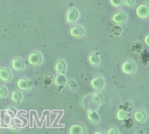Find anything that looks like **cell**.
<instances>
[{"label": "cell", "instance_id": "cell-1", "mask_svg": "<svg viewBox=\"0 0 149 134\" xmlns=\"http://www.w3.org/2000/svg\"><path fill=\"white\" fill-rule=\"evenodd\" d=\"M27 124H28V121H27V119H26V118H23V117H19V115H15V117L13 118V122L8 126V128L14 129V131H17V129H20V128L26 127V125H27Z\"/></svg>", "mask_w": 149, "mask_h": 134}, {"label": "cell", "instance_id": "cell-2", "mask_svg": "<svg viewBox=\"0 0 149 134\" xmlns=\"http://www.w3.org/2000/svg\"><path fill=\"white\" fill-rule=\"evenodd\" d=\"M33 86H34V82L28 78H19L16 82V87L20 91H29L30 89H33Z\"/></svg>", "mask_w": 149, "mask_h": 134}, {"label": "cell", "instance_id": "cell-3", "mask_svg": "<svg viewBox=\"0 0 149 134\" xmlns=\"http://www.w3.org/2000/svg\"><path fill=\"white\" fill-rule=\"evenodd\" d=\"M121 70H122V72L126 73V75H133V73L136 72V63H135L134 61L128 59V61H126V62L122 63Z\"/></svg>", "mask_w": 149, "mask_h": 134}, {"label": "cell", "instance_id": "cell-4", "mask_svg": "<svg viewBox=\"0 0 149 134\" xmlns=\"http://www.w3.org/2000/svg\"><path fill=\"white\" fill-rule=\"evenodd\" d=\"M42 62H43V56H42L41 52H38V51H33V52L29 54V56H28V63H29L30 65L37 66V65H40Z\"/></svg>", "mask_w": 149, "mask_h": 134}, {"label": "cell", "instance_id": "cell-5", "mask_svg": "<svg viewBox=\"0 0 149 134\" xmlns=\"http://www.w3.org/2000/svg\"><path fill=\"white\" fill-rule=\"evenodd\" d=\"M90 84H91V86H92L94 90L100 91V90H102V89L105 87V79H104L101 76H94V77L91 79Z\"/></svg>", "mask_w": 149, "mask_h": 134}, {"label": "cell", "instance_id": "cell-6", "mask_svg": "<svg viewBox=\"0 0 149 134\" xmlns=\"http://www.w3.org/2000/svg\"><path fill=\"white\" fill-rule=\"evenodd\" d=\"M65 19H66V22L68 23H74V22H77L78 19H79V12H78V9H76V8L68 9L66 15H65Z\"/></svg>", "mask_w": 149, "mask_h": 134}, {"label": "cell", "instance_id": "cell-7", "mask_svg": "<svg viewBox=\"0 0 149 134\" xmlns=\"http://www.w3.org/2000/svg\"><path fill=\"white\" fill-rule=\"evenodd\" d=\"M87 97H88V100H91V103H92V105H93V110L97 108V107H99V106L102 104V101H104L102 94L99 93V92L92 93V94H90V96H87Z\"/></svg>", "mask_w": 149, "mask_h": 134}, {"label": "cell", "instance_id": "cell-8", "mask_svg": "<svg viewBox=\"0 0 149 134\" xmlns=\"http://www.w3.org/2000/svg\"><path fill=\"white\" fill-rule=\"evenodd\" d=\"M112 20L115 24H122V23H126V21L128 20V15L126 14V12L120 10V12H116L112 16Z\"/></svg>", "mask_w": 149, "mask_h": 134}, {"label": "cell", "instance_id": "cell-9", "mask_svg": "<svg viewBox=\"0 0 149 134\" xmlns=\"http://www.w3.org/2000/svg\"><path fill=\"white\" fill-rule=\"evenodd\" d=\"M136 15L140 19H146L149 16V5L148 3H141L136 7Z\"/></svg>", "mask_w": 149, "mask_h": 134}, {"label": "cell", "instance_id": "cell-10", "mask_svg": "<svg viewBox=\"0 0 149 134\" xmlns=\"http://www.w3.org/2000/svg\"><path fill=\"white\" fill-rule=\"evenodd\" d=\"M12 68L16 71H21V70H24L26 69V62L21 58V57H15L12 59Z\"/></svg>", "mask_w": 149, "mask_h": 134}, {"label": "cell", "instance_id": "cell-11", "mask_svg": "<svg viewBox=\"0 0 149 134\" xmlns=\"http://www.w3.org/2000/svg\"><path fill=\"white\" fill-rule=\"evenodd\" d=\"M12 77H13V73L8 68H6V66H1L0 68V80L9 82L12 79Z\"/></svg>", "mask_w": 149, "mask_h": 134}, {"label": "cell", "instance_id": "cell-12", "mask_svg": "<svg viewBox=\"0 0 149 134\" xmlns=\"http://www.w3.org/2000/svg\"><path fill=\"white\" fill-rule=\"evenodd\" d=\"M85 34V28L81 26H73L70 28V35L72 37H81Z\"/></svg>", "mask_w": 149, "mask_h": 134}, {"label": "cell", "instance_id": "cell-13", "mask_svg": "<svg viewBox=\"0 0 149 134\" xmlns=\"http://www.w3.org/2000/svg\"><path fill=\"white\" fill-rule=\"evenodd\" d=\"M55 70L57 73H65L66 70H68V65H66V62L64 59H58L56 63H55Z\"/></svg>", "mask_w": 149, "mask_h": 134}, {"label": "cell", "instance_id": "cell-14", "mask_svg": "<svg viewBox=\"0 0 149 134\" xmlns=\"http://www.w3.org/2000/svg\"><path fill=\"white\" fill-rule=\"evenodd\" d=\"M0 114H1V122H2V125H3V127H8L12 122H13V117H10L8 113H7V111L5 110H2L1 112H0Z\"/></svg>", "mask_w": 149, "mask_h": 134}, {"label": "cell", "instance_id": "cell-15", "mask_svg": "<svg viewBox=\"0 0 149 134\" xmlns=\"http://www.w3.org/2000/svg\"><path fill=\"white\" fill-rule=\"evenodd\" d=\"M85 127L84 125L81 124H76V125H72L70 128H69V134H84L85 133Z\"/></svg>", "mask_w": 149, "mask_h": 134}, {"label": "cell", "instance_id": "cell-16", "mask_svg": "<svg viewBox=\"0 0 149 134\" xmlns=\"http://www.w3.org/2000/svg\"><path fill=\"white\" fill-rule=\"evenodd\" d=\"M66 77H65V73H57L56 76H55V78H54V83H55V85L56 86H65V84H66Z\"/></svg>", "mask_w": 149, "mask_h": 134}, {"label": "cell", "instance_id": "cell-17", "mask_svg": "<svg viewBox=\"0 0 149 134\" xmlns=\"http://www.w3.org/2000/svg\"><path fill=\"white\" fill-rule=\"evenodd\" d=\"M87 119L93 124H98L100 121V117L95 110H87Z\"/></svg>", "mask_w": 149, "mask_h": 134}, {"label": "cell", "instance_id": "cell-18", "mask_svg": "<svg viewBox=\"0 0 149 134\" xmlns=\"http://www.w3.org/2000/svg\"><path fill=\"white\" fill-rule=\"evenodd\" d=\"M87 61H88V63H90L91 65L97 66V65L100 64V56H99L98 54H95V52H92V54L88 55Z\"/></svg>", "mask_w": 149, "mask_h": 134}, {"label": "cell", "instance_id": "cell-19", "mask_svg": "<svg viewBox=\"0 0 149 134\" xmlns=\"http://www.w3.org/2000/svg\"><path fill=\"white\" fill-rule=\"evenodd\" d=\"M147 119V113L142 110H139L134 113V120L137 121V122H143L144 120Z\"/></svg>", "mask_w": 149, "mask_h": 134}, {"label": "cell", "instance_id": "cell-20", "mask_svg": "<svg viewBox=\"0 0 149 134\" xmlns=\"http://www.w3.org/2000/svg\"><path fill=\"white\" fill-rule=\"evenodd\" d=\"M10 99H12L14 103H21V101L23 100V94L21 93V91L14 90V91L10 93Z\"/></svg>", "mask_w": 149, "mask_h": 134}, {"label": "cell", "instance_id": "cell-21", "mask_svg": "<svg viewBox=\"0 0 149 134\" xmlns=\"http://www.w3.org/2000/svg\"><path fill=\"white\" fill-rule=\"evenodd\" d=\"M127 118H128V112H127V111H125L123 108L118 110V112H116V119H118V120L123 121V120H126Z\"/></svg>", "mask_w": 149, "mask_h": 134}, {"label": "cell", "instance_id": "cell-22", "mask_svg": "<svg viewBox=\"0 0 149 134\" xmlns=\"http://www.w3.org/2000/svg\"><path fill=\"white\" fill-rule=\"evenodd\" d=\"M112 35L113 36H120L122 34V28L120 27V24H115L113 28H112Z\"/></svg>", "mask_w": 149, "mask_h": 134}, {"label": "cell", "instance_id": "cell-23", "mask_svg": "<svg viewBox=\"0 0 149 134\" xmlns=\"http://www.w3.org/2000/svg\"><path fill=\"white\" fill-rule=\"evenodd\" d=\"M65 86L69 89V90H76L77 87H78V84H77V82H74V80H72V79H70V80H66V84H65Z\"/></svg>", "mask_w": 149, "mask_h": 134}, {"label": "cell", "instance_id": "cell-24", "mask_svg": "<svg viewBox=\"0 0 149 134\" xmlns=\"http://www.w3.org/2000/svg\"><path fill=\"white\" fill-rule=\"evenodd\" d=\"M8 96V89L5 85H0V99H5Z\"/></svg>", "mask_w": 149, "mask_h": 134}, {"label": "cell", "instance_id": "cell-25", "mask_svg": "<svg viewBox=\"0 0 149 134\" xmlns=\"http://www.w3.org/2000/svg\"><path fill=\"white\" fill-rule=\"evenodd\" d=\"M132 50L134 52H141L142 51V44L140 42H135L133 45H132Z\"/></svg>", "mask_w": 149, "mask_h": 134}, {"label": "cell", "instance_id": "cell-26", "mask_svg": "<svg viewBox=\"0 0 149 134\" xmlns=\"http://www.w3.org/2000/svg\"><path fill=\"white\" fill-rule=\"evenodd\" d=\"M6 111H7V113L10 115V117H15V115H17V111H16V108L15 107H13V106H8L7 108H6Z\"/></svg>", "mask_w": 149, "mask_h": 134}, {"label": "cell", "instance_id": "cell-27", "mask_svg": "<svg viewBox=\"0 0 149 134\" xmlns=\"http://www.w3.org/2000/svg\"><path fill=\"white\" fill-rule=\"evenodd\" d=\"M109 3L114 7H121L123 5V0H109Z\"/></svg>", "mask_w": 149, "mask_h": 134}, {"label": "cell", "instance_id": "cell-28", "mask_svg": "<svg viewBox=\"0 0 149 134\" xmlns=\"http://www.w3.org/2000/svg\"><path fill=\"white\" fill-rule=\"evenodd\" d=\"M121 108H123L125 111H127V112H129V111H132V108H133V107H132V104L127 101V103H125V104L122 105V107H121Z\"/></svg>", "mask_w": 149, "mask_h": 134}, {"label": "cell", "instance_id": "cell-29", "mask_svg": "<svg viewBox=\"0 0 149 134\" xmlns=\"http://www.w3.org/2000/svg\"><path fill=\"white\" fill-rule=\"evenodd\" d=\"M107 134H119V129L116 127H111L109 129H107Z\"/></svg>", "mask_w": 149, "mask_h": 134}, {"label": "cell", "instance_id": "cell-30", "mask_svg": "<svg viewBox=\"0 0 149 134\" xmlns=\"http://www.w3.org/2000/svg\"><path fill=\"white\" fill-rule=\"evenodd\" d=\"M123 5H126L127 7H133L135 5V0H123Z\"/></svg>", "mask_w": 149, "mask_h": 134}, {"label": "cell", "instance_id": "cell-31", "mask_svg": "<svg viewBox=\"0 0 149 134\" xmlns=\"http://www.w3.org/2000/svg\"><path fill=\"white\" fill-rule=\"evenodd\" d=\"M144 43L149 47V35H146V36H144Z\"/></svg>", "mask_w": 149, "mask_h": 134}, {"label": "cell", "instance_id": "cell-32", "mask_svg": "<svg viewBox=\"0 0 149 134\" xmlns=\"http://www.w3.org/2000/svg\"><path fill=\"white\" fill-rule=\"evenodd\" d=\"M130 126H132V121L128 120V121H127V127H130Z\"/></svg>", "mask_w": 149, "mask_h": 134}, {"label": "cell", "instance_id": "cell-33", "mask_svg": "<svg viewBox=\"0 0 149 134\" xmlns=\"http://www.w3.org/2000/svg\"><path fill=\"white\" fill-rule=\"evenodd\" d=\"M3 127V125H2V122H1V120H0V129Z\"/></svg>", "mask_w": 149, "mask_h": 134}]
</instances>
